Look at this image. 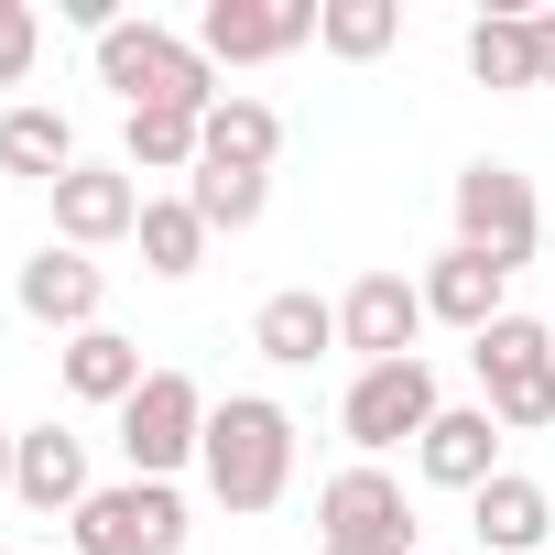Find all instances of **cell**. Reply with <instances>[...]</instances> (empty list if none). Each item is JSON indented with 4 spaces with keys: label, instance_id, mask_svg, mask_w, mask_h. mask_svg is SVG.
<instances>
[{
    "label": "cell",
    "instance_id": "obj_1",
    "mask_svg": "<svg viewBox=\"0 0 555 555\" xmlns=\"http://www.w3.org/2000/svg\"><path fill=\"white\" fill-rule=\"evenodd\" d=\"M196 468H207V490L229 501V512H272L295 490V414L272 403V392H229V403H207V447H196Z\"/></svg>",
    "mask_w": 555,
    "mask_h": 555
},
{
    "label": "cell",
    "instance_id": "obj_2",
    "mask_svg": "<svg viewBox=\"0 0 555 555\" xmlns=\"http://www.w3.org/2000/svg\"><path fill=\"white\" fill-rule=\"evenodd\" d=\"M99 88H120V109H185V120H207L229 99L218 66L185 34H164V23H109L99 34Z\"/></svg>",
    "mask_w": 555,
    "mask_h": 555
},
{
    "label": "cell",
    "instance_id": "obj_3",
    "mask_svg": "<svg viewBox=\"0 0 555 555\" xmlns=\"http://www.w3.org/2000/svg\"><path fill=\"white\" fill-rule=\"evenodd\" d=\"M468 360H479V403L501 414V436L555 425V327L501 317V327H479V338H468Z\"/></svg>",
    "mask_w": 555,
    "mask_h": 555
},
{
    "label": "cell",
    "instance_id": "obj_4",
    "mask_svg": "<svg viewBox=\"0 0 555 555\" xmlns=\"http://www.w3.org/2000/svg\"><path fill=\"white\" fill-rule=\"evenodd\" d=\"M317 555H414V501L382 457H360L317 490Z\"/></svg>",
    "mask_w": 555,
    "mask_h": 555
},
{
    "label": "cell",
    "instance_id": "obj_5",
    "mask_svg": "<svg viewBox=\"0 0 555 555\" xmlns=\"http://www.w3.org/2000/svg\"><path fill=\"white\" fill-rule=\"evenodd\" d=\"M533 240H544L533 175H522V164H468V175H457V250H479V261L522 272V261H533Z\"/></svg>",
    "mask_w": 555,
    "mask_h": 555
},
{
    "label": "cell",
    "instance_id": "obj_6",
    "mask_svg": "<svg viewBox=\"0 0 555 555\" xmlns=\"http://www.w3.org/2000/svg\"><path fill=\"white\" fill-rule=\"evenodd\" d=\"M77 555H175L185 544V501H175V479H109V490H88L77 501Z\"/></svg>",
    "mask_w": 555,
    "mask_h": 555
},
{
    "label": "cell",
    "instance_id": "obj_7",
    "mask_svg": "<svg viewBox=\"0 0 555 555\" xmlns=\"http://www.w3.org/2000/svg\"><path fill=\"white\" fill-rule=\"evenodd\" d=\"M196 447H207V392H196L185 371H153V382L120 403V457H131V479H175Z\"/></svg>",
    "mask_w": 555,
    "mask_h": 555
},
{
    "label": "cell",
    "instance_id": "obj_8",
    "mask_svg": "<svg viewBox=\"0 0 555 555\" xmlns=\"http://www.w3.org/2000/svg\"><path fill=\"white\" fill-rule=\"evenodd\" d=\"M447 403H436V371L425 360H382V371H360L349 382V403H338V425H349V447L360 457H382V447H425V425H436Z\"/></svg>",
    "mask_w": 555,
    "mask_h": 555
},
{
    "label": "cell",
    "instance_id": "obj_9",
    "mask_svg": "<svg viewBox=\"0 0 555 555\" xmlns=\"http://www.w3.org/2000/svg\"><path fill=\"white\" fill-rule=\"evenodd\" d=\"M317 12L327 0H207L196 12V55L207 66H272V55L317 44Z\"/></svg>",
    "mask_w": 555,
    "mask_h": 555
},
{
    "label": "cell",
    "instance_id": "obj_10",
    "mask_svg": "<svg viewBox=\"0 0 555 555\" xmlns=\"http://www.w3.org/2000/svg\"><path fill=\"white\" fill-rule=\"evenodd\" d=\"M425 284H403V272H360V284L338 295V349H360V371L382 360H425Z\"/></svg>",
    "mask_w": 555,
    "mask_h": 555
},
{
    "label": "cell",
    "instance_id": "obj_11",
    "mask_svg": "<svg viewBox=\"0 0 555 555\" xmlns=\"http://www.w3.org/2000/svg\"><path fill=\"white\" fill-rule=\"evenodd\" d=\"M55 229H66V250H109V240H131V229H142V185H131V164H77V175L55 185Z\"/></svg>",
    "mask_w": 555,
    "mask_h": 555
},
{
    "label": "cell",
    "instance_id": "obj_12",
    "mask_svg": "<svg viewBox=\"0 0 555 555\" xmlns=\"http://www.w3.org/2000/svg\"><path fill=\"white\" fill-rule=\"evenodd\" d=\"M12 295H23V317H34V327L88 338V327H99V295H109V272H99L88 250H55V240H44V250L23 261V284H12Z\"/></svg>",
    "mask_w": 555,
    "mask_h": 555
},
{
    "label": "cell",
    "instance_id": "obj_13",
    "mask_svg": "<svg viewBox=\"0 0 555 555\" xmlns=\"http://www.w3.org/2000/svg\"><path fill=\"white\" fill-rule=\"evenodd\" d=\"M414 468H425L436 490H490V479H501V414H490V403H447V414L425 425Z\"/></svg>",
    "mask_w": 555,
    "mask_h": 555
},
{
    "label": "cell",
    "instance_id": "obj_14",
    "mask_svg": "<svg viewBox=\"0 0 555 555\" xmlns=\"http://www.w3.org/2000/svg\"><path fill=\"white\" fill-rule=\"evenodd\" d=\"M99 479H88V436H66V425H34L23 436V457H12V501L23 512H66L77 522V501H88Z\"/></svg>",
    "mask_w": 555,
    "mask_h": 555
},
{
    "label": "cell",
    "instance_id": "obj_15",
    "mask_svg": "<svg viewBox=\"0 0 555 555\" xmlns=\"http://www.w3.org/2000/svg\"><path fill=\"white\" fill-rule=\"evenodd\" d=\"M250 349H261L272 371H317V360L338 349V306H327V295H306V284L261 295V317H250Z\"/></svg>",
    "mask_w": 555,
    "mask_h": 555
},
{
    "label": "cell",
    "instance_id": "obj_16",
    "mask_svg": "<svg viewBox=\"0 0 555 555\" xmlns=\"http://www.w3.org/2000/svg\"><path fill=\"white\" fill-rule=\"evenodd\" d=\"M501 284H512L501 261H479V250H457V240H447V250L425 261V317H447V327H468V338H479V327H501V317H512V306H501Z\"/></svg>",
    "mask_w": 555,
    "mask_h": 555
},
{
    "label": "cell",
    "instance_id": "obj_17",
    "mask_svg": "<svg viewBox=\"0 0 555 555\" xmlns=\"http://www.w3.org/2000/svg\"><path fill=\"white\" fill-rule=\"evenodd\" d=\"M468 522H479V555H533L555 533V501H544V479L501 468L490 490H468Z\"/></svg>",
    "mask_w": 555,
    "mask_h": 555
},
{
    "label": "cell",
    "instance_id": "obj_18",
    "mask_svg": "<svg viewBox=\"0 0 555 555\" xmlns=\"http://www.w3.org/2000/svg\"><path fill=\"white\" fill-rule=\"evenodd\" d=\"M196 142H207V164H229V175H272V153H284V109L250 99V88H229V99L196 120Z\"/></svg>",
    "mask_w": 555,
    "mask_h": 555
},
{
    "label": "cell",
    "instance_id": "obj_19",
    "mask_svg": "<svg viewBox=\"0 0 555 555\" xmlns=\"http://www.w3.org/2000/svg\"><path fill=\"white\" fill-rule=\"evenodd\" d=\"M0 175H34L44 196L77 175V131H66V109H0Z\"/></svg>",
    "mask_w": 555,
    "mask_h": 555
},
{
    "label": "cell",
    "instance_id": "obj_20",
    "mask_svg": "<svg viewBox=\"0 0 555 555\" xmlns=\"http://www.w3.org/2000/svg\"><path fill=\"white\" fill-rule=\"evenodd\" d=\"M55 371H66V392H77V403H131V392L153 382V371H142V349H131L120 327H88V338H66V360H55Z\"/></svg>",
    "mask_w": 555,
    "mask_h": 555
},
{
    "label": "cell",
    "instance_id": "obj_21",
    "mask_svg": "<svg viewBox=\"0 0 555 555\" xmlns=\"http://www.w3.org/2000/svg\"><path fill=\"white\" fill-rule=\"evenodd\" d=\"M142 272H164V284H185V272L207 261V218L185 207V196H142Z\"/></svg>",
    "mask_w": 555,
    "mask_h": 555
},
{
    "label": "cell",
    "instance_id": "obj_22",
    "mask_svg": "<svg viewBox=\"0 0 555 555\" xmlns=\"http://www.w3.org/2000/svg\"><path fill=\"white\" fill-rule=\"evenodd\" d=\"M120 164H131V175H196V164H207V142H196V120H185V109H131Z\"/></svg>",
    "mask_w": 555,
    "mask_h": 555
},
{
    "label": "cell",
    "instance_id": "obj_23",
    "mask_svg": "<svg viewBox=\"0 0 555 555\" xmlns=\"http://www.w3.org/2000/svg\"><path fill=\"white\" fill-rule=\"evenodd\" d=\"M468 77H479V88H533V12L468 23Z\"/></svg>",
    "mask_w": 555,
    "mask_h": 555
},
{
    "label": "cell",
    "instance_id": "obj_24",
    "mask_svg": "<svg viewBox=\"0 0 555 555\" xmlns=\"http://www.w3.org/2000/svg\"><path fill=\"white\" fill-rule=\"evenodd\" d=\"M392 34H403V0H327V12H317V44L349 55V66L392 55Z\"/></svg>",
    "mask_w": 555,
    "mask_h": 555
},
{
    "label": "cell",
    "instance_id": "obj_25",
    "mask_svg": "<svg viewBox=\"0 0 555 555\" xmlns=\"http://www.w3.org/2000/svg\"><path fill=\"white\" fill-rule=\"evenodd\" d=\"M185 207L207 218V240H218V229H250V218L272 207V175H229V164H196V175H185Z\"/></svg>",
    "mask_w": 555,
    "mask_h": 555
},
{
    "label": "cell",
    "instance_id": "obj_26",
    "mask_svg": "<svg viewBox=\"0 0 555 555\" xmlns=\"http://www.w3.org/2000/svg\"><path fill=\"white\" fill-rule=\"evenodd\" d=\"M34 55H44V23L23 12V0H0V88H23V77H34Z\"/></svg>",
    "mask_w": 555,
    "mask_h": 555
},
{
    "label": "cell",
    "instance_id": "obj_27",
    "mask_svg": "<svg viewBox=\"0 0 555 555\" xmlns=\"http://www.w3.org/2000/svg\"><path fill=\"white\" fill-rule=\"evenodd\" d=\"M533 88H555V12H533Z\"/></svg>",
    "mask_w": 555,
    "mask_h": 555
},
{
    "label": "cell",
    "instance_id": "obj_28",
    "mask_svg": "<svg viewBox=\"0 0 555 555\" xmlns=\"http://www.w3.org/2000/svg\"><path fill=\"white\" fill-rule=\"evenodd\" d=\"M12 457H23V436H12V425H0V490H12Z\"/></svg>",
    "mask_w": 555,
    "mask_h": 555
},
{
    "label": "cell",
    "instance_id": "obj_29",
    "mask_svg": "<svg viewBox=\"0 0 555 555\" xmlns=\"http://www.w3.org/2000/svg\"><path fill=\"white\" fill-rule=\"evenodd\" d=\"M0 555H23V544H0Z\"/></svg>",
    "mask_w": 555,
    "mask_h": 555
}]
</instances>
